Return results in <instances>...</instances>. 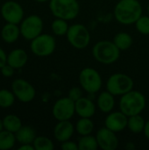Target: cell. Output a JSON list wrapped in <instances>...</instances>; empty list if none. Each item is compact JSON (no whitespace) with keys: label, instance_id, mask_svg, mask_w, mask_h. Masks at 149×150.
Wrapping results in <instances>:
<instances>
[{"label":"cell","instance_id":"5","mask_svg":"<svg viewBox=\"0 0 149 150\" xmlns=\"http://www.w3.org/2000/svg\"><path fill=\"white\" fill-rule=\"evenodd\" d=\"M133 84V80L129 76L123 73H115L108 78L106 88L113 96H122L132 91Z\"/></svg>","mask_w":149,"mask_h":150},{"label":"cell","instance_id":"34","mask_svg":"<svg viewBox=\"0 0 149 150\" xmlns=\"http://www.w3.org/2000/svg\"><path fill=\"white\" fill-rule=\"evenodd\" d=\"M7 63V55L5 52L0 47V69Z\"/></svg>","mask_w":149,"mask_h":150},{"label":"cell","instance_id":"3","mask_svg":"<svg viewBox=\"0 0 149 150\" xmlns=\"http://www.w3.org/2000/svg\"><path fill=\"white\" fill-rule=\"evenodd\" d=\"M92 54L98 62L103 64H112L119 58L120 50L113 41L101 40L94 45Z\"/></svg>","mask_w":149,"mask_h":150},{"label":"cell","instance_id":"24","mask_svg":"<svg viewBox=\"0 0 149 150\" xmlns=\"http://www.w3.org/2000/svg\"><path fill=\"white\" fill-rule=\"evenodd\" d=\"M75 128L81 136L89 135L93 132L94 123L90 120V118H81L76 122Z\"/></svg>","mask_w":149,"mask_h":150},{"label":"cell","instance_id":"39","mask_svg":"<svg viewBox=\"0 0 149 150\" xmlns=\"http://www.w3.org/2000/svg\"><path fill=\"white\" fill-rule=\"evenodd\" d=\"M148 16H149V4H148Z\"/></svg>","mask_w":149,"mask_h":150},{"label":"cell","instance_id":"28","mask_svg":"<svg viewBox=\"0 0 149 150\" xmlns=\"http://www.w3.org/2000/svg\"><path fill=\"white\" fill-rule=\"evenodd\" d=\"M52 31L54 32V33L57 36H62L67 34L68 30V25L67 23V20L62 19V18H56L53 23H52Z\"/></svg>","mask_w":149,"mask_h":150},{"label":"cell","instance_id":"35","mask_svg":"<svg viewBox=\"0 0 149 150\" xmlns=\"http://www.w3.org/2000/svg\"><path fill=\"white\" fill-rule=\"evenodd\" d=\"M34 147L32 144H21L20 147H18V150H34Z\"/></svg>","mask_w":149,"mask_h":150},{"label":"cell","instance_id":"26","mask_svg":"<svg viewBox=\"0 0 149 150\" xmlns=\"http://www.w3.org/2000/svg\"><path fill=\"white\" fill-rule=\"evenodd\" d=\"M98 143L96 137L89 135L82 136L78 142V149L80 150H97Z\"/></svg>","mask_w":149,"mask_h":150},{"label":"cell","instance_id":"9","mask_svg":"<svg viewBox=\"0 0 149 150\" xmlns=\"http://www.w3.org/2000/svg\"><path fill=\"white\" fill-rule=\"evenodd\" d=\"M20 33L27 40H32L41 34L43 30V20L38 15H30L20 23Z\"/></svg>","mask_w":149,"mask_h":150},{"label":"cell","instance_id":"16","mask_svg":"<svg viewBox=\"0 0 149 150\" xmlns=\"http://www.w3.org/2000/svg\"><path fill=\"white\" fill-rule=\"evenodd\" d=\"M75 107L76 113H77L81 118H91L96 112L94 103L90 99L83 97L75 102Z\"/></svg>","mask_w":149,"mask_h":150},{"label":"cell","instance_id":"27","mask_svg":"<svg viewBox=\"0 0 149 150\" xmlns=\"http://www.w3.org/2000/svg\"><path fill=\"white\" fill-rule=\"evenodd\" d=\"M15 95L12 91L6 89L0 90V107L1 108H9L15 102Z\"/></svg>","mask_w":149,"mask_h":150},{"label":"cell","instance_id":"21","mask_svg":"<svg viewBox=\"0 0 149 150\" xmlns=\"http://www.w3.org/2000/svg\"><path fill=\"white\" fill-rule=\"evenodd\" d=\"M17 142L14 133L4 129L0 132V150H9L12 149Z\"/></svg>","mask_w":149,"mask_h":150},{"label":"cell","instance_id":"32","mask_svg":"<svg viewBox=\"0 0 149 150\" xmlns=\"http://www.w3.org/2000/svg\"><path fill=\"white\" fill-rule=\"evenodd\" d=\"M14 69H13L11 66H10V65L7 64V63H6L5 65H4V66L0 69L1 74H2V76H4V77H11V76H12L13 74H14Z\"/></svg>","mask_w":149,"mask_h":150},{"label":"cell","instance_id":"8","mask_svg":"<svg viewBox=\"0 0 149 150\" xmlns=\"http://www.w3.org/2000/svg\"><path fill=\"white\" fill-rule=\"evenodd\" d=\"M79 83L86 92L94 94L102 87V77L95 69L85 68L79 74Z\"/></svg>","mask_w":149,"mask_h":150},{"label":"cell","instance_id":"31","mask_svg":"<svg viewBox=\"0 0 149 150\" xmlns=\"http://www.w3.org/2000/svg\"><path fill=\"white\" fill-rule=\"evenodd\" d=\"M70 99H72L73 101H76L79 98H81L83 97V91L80 88L78 87H74L72 89L69 90L68 91V96Z\"/></svg>","mask_w":149,"mask_h":150},{"label":"cell","instance_id":"25","mask_svg":"<svg viewBox=\"0 0 149 150\" xmlns=\"http://www.w3.org/2000/svg\"><path fill=\"white\" fill-rule=\"evenodd\" d=\"M113 42L120 51L126 50L133 45V38L127 33H119L115 35Z\"/></svg>","mask_w":149,"mask_h":150},{"label":"cell","instance_id":"4","mask_svg":"<svg viewBox=\"0 0 149 150\" xmlns=\"http://www.w3.org/2000/svg\"><path fill=\"white\" fill-rule=\"evenodd\" d=\"M49 8L55 18L71 20L77 17L80 5L77 0H50Z\"/></svg>","mask_w":149,"mask_h":150},{"label":"cell","instance_id":"23","mask_svg":"<svg viewBox=\"0 0 149 150\" xmlns=\"http://www.w3.org/2000/svg\"><path fill=\"white\" fill-rule=\"evenodd\" d=\"M145 124H146V122H145L144 119L140 114L128 117L127 127L132 133L140 134V133L143 132Z\"/></svg>","mask_w":149,"mask_h":150},{"label":"cell","instance_id":"36","mask_svg":"<svg viewBox=\"0 0 149 150\" xmlns=\"http://www.w3.org/2000/svg\"><path fill=\"white\" fill-rule=\"evenodd\" d=\"M143 132H144V134H145L146 138L149 140V120L146 122L145 127H144V131H143Z\"/></svg>","mask_w":149,"mask_h":150},{"label":"cell","instance_id":"15","mask_svg":"<svg viewBox=\"0 0 149 150\" xmlns=\"http://www.w3.org/2000/svg\"><path fill=\"white\" fill-rule=\"evenodd\" d=\"M75 129L76 128L69 120H61L54 128V136L58 142H64L70 140Z\"/></svg>","mask_w":149,"mask_h":150},{"label":"cell","instance_id":"29","mask_svg":"<svg viewBox=\"0 0 149 150\" xmlns=\"http://www.w3.org/2000/svg\"><path fill=\"white\" fill-rule=\"evenodd\" d=\"M35 150H53L54 145L53 142L45 136H37L32 142Z\"/></svg>","mask_w":149,"mask_h":150},{"label":"cell","instance_id":"38","mask_svg":"<svg viewBox=\"0 0 149 150\" xmlns=\"http://www.w3.org/2000/svg\"><path fill=\"white\" fill-rule=\"evenodd\" d=\"M36 2H40V3H44V2H47V1H50V0H34Z\"/></svg>","mask_w":149,"mask_h":150},{"label":"cell","instance_id":"33","mask_svg":"<svg viewBox=\"0 0 149 150\" xmlns=\"http://www.w3.org/2000/svg\"><path fill=\"white\" fill-rule=\"evenodd\" d=\"M61 149L63 150H77L78 149V144H76V142H71V141H66L64 142H61Z\"/></svg>","mask_w":149,"mask_h":150},{"label":"cell","instance_id":"22","mask_svg":"<svg viewBox=\"0 0 149 150\" xmlns=\"http://www.w3.org/2000/svg\"><path fill=\"white\" fill-rule=\"evenodd\" d=\"M4 122V127L5 130L10 131L11 133H16L18 132L20 127H22V122L21 120L15 114H9L6 115L3 119Z\"/></svg>","mask_w":149,"mask_h":150},{"label":"cell","instance_id":"19","mask_svg":"<svg viewBox=\"0 0 149 150\" xmlns=\"http://www.w3.org/2000/svg\"><path fill=\"white\" fill-rule=\"evenodd\" d=\"M15 136L17 142L20 144H32L37 137L35 130L29 126H22L20 129L15 133Z\"/></svg>","mask_w":149,"mask_h":150},{"label":"cell","instance_id":"17","mask_svg":"<svg viewBox=\"0 0 149 150\" xmlns=\"http://www.w3.org/2000/svg\"><path fill=\"white\" fill-rule=\"evenodd\" d=\"M28 61V55L24 49L16 48L7 55V64L15 69L23 68Z\"/></svg>","mask_w":149,"mask_h":150},{"label":"cell","instance_id":"1","mask_svg":"<svg viewBox=\"0 0 149 150\" xmlns=\"http://www.w3.org/2000/svg\"><path fill=\"white\" fill-rule=\"evenodd\" d=\"M114 16L120 24H134L142 16V6L138 0H120L115 6Z\"/></svg>","mask_w":149,"mask_h":150},{"label":"cell","instance_id":"14","mask_svg":"<svg viewBox=\"0 0 149 150\" xmlns=\"http://www.w3.org/2000/svg\"><path fill=\"white\" fill-rule=\"evenodd\" d=\"M127 122L128 117L120 111L110 113L105 120V125L110 130L119 133L126 128Z\"/></svg>","mask_w":149,"mask_h":150},{"label":"cell","instance_id":"18","mask_svg":"<svg viewBox=\"0 0 149 150\" xmlns=\"http://www.w3.org/2000/svg\"><path fill=\"white\" fill-rule=\"evenodd\" d=\"M20 28L17 24L7 23L1 30V38L6 43H14L20 35Z\"/></svg>","mask_w":149,"mask_h":150},{"label":"cell","instance_id":"13","mask_svg":"<svg viewBox=\"0 0 149 150\" xmlns=\"http://www.w3.org/2000/svg\"><path fill=\"white\" fill-rule=\"evenodd\" d=\"M98 147L103 150H115L119 146V139L116 133L109 128H100L96 135Z\"/></svg>","mask_w":149,"mask_h":150},{"label":"cell","instance_id":"7","mask_svg":"<svg viewBox=\"0 0 149 150\" xmlns=\"http://www.w3.org/2000/svg\"><path fill=\"white\" fill-rule=\"evenodd\" d=\"M56 47L55 39L47 33H41L31 40V51L37 56L45 57L52 54Z\"/></svg>","mask_w":149,"mask_h":150},{"label":"cell","instance_id":"37","mask_svg":"<svg viewBox=\"0 0 149 150\" xmlns=\"http://www.w3.org/2000/svg\"><path fill=\"white\" fill-rule=\"evenodd\" d=\"M4 129V122H3V120H0V132L3 131Z\"/></svg>","mask_w":149,"mask_h":150},{"label":"cell","instance_id":"20","mask_svg":"<svg viewBox=\"0 0 149 150\" xmlns=\"http://www.w3.org/2000/svg\"><path fill=\"white\" fill-rule=\"evenodd\" d=\"M97 103V106L101 112H103L105 113L111 112L115 105L114 96L108 91H104L99 94Z\"/></svg>","mask_w":149,"mask_h":150},{"label":"cell","instance_id":"6","mask_svg":"<svg viewBox=\"0 0 149 150\" xmlns=\"http://www.w3.org/2000/svg\"><path fill=\"white\" fill-rule=\"evenodd\" d=\"M66 35L70 45L77 49L85 48L90 41V32L82 24H75L69 26Z\"/></svg>","mask_w":149,"mask_h":150},{"label":"cell","instance_id":"2","mask_svg":"<svg viewBox=\"0 0 149 150\" xmlns=\"http://www.w3.org/2000/svg\"><path fill=\"white\" fill-rule=\"evenodd\" d=\"M146 106V98L144 95L138 91H130L122 95L119 101L120 111L127 117L141 114Z\"/></svg>","mask_w":149,"mask_h":150},{"label":"cell","instance_id":"30","mask_svg":"<svg viewBox=\"0 0 149 150\" xmlns=\"http://www.w3.org/2000/svg\"><path fill=\"white\" fill-rule=\"evenodd\" d=\"M135 25L139 33L145 35L149 34V16H141L135 22Z\"/></svg>","mask_w":149,"mask_h":150},{"label":"cell","instance_id":"12","mask_svg":"<svg viewBox=\"0 0 149 150\" xmlns=\"http://www.w3.org/2000/svg\"><path fill=\"white\" fill-rule=\"evenodd\" d=\"M2 18L11 24H20L24 18V10L22 6L15 1H6L1 7Z\"/></svg>","mask_w":149,"mask_h":150},{"label":"cell","instance_id":"11","mask_svg":"<svg viewBox=\"0 0 149 150\" xmlns=\"http://www.w3.org/2000/svg\"><path fill=\"white\" fill-rule=\"evenodd\" d=\"M53 116L58 121L69 120L76 112L75 101L68 97L58 99L53 106Z\"/></svg>","mask_w":149,"mask_h":150},{"label":"cell","instance_id":"10","mask_svg":"<svg viewBox=\"0 0 149 150\" xmlns=\"http://www.w3.org/2000/svg\"><path fill=\"white\" fill-rule=\"evenodd\" d=\"M11 91L16 98L22 103H29L35 98L36 91L34 87L26 80L18 78L12 82Z\"/></svg>","mask_w":149,"mask_h":150}]
</instances>
